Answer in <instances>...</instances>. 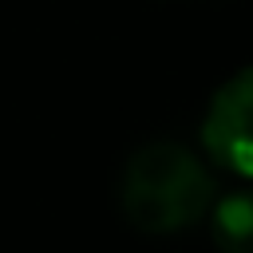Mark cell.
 Listing matches in <instances>:
<instances>
[{
    "mask_svg": "<svg viewBox=\"0 0 253 253\" xmlns=\"http://www.w3.org/2000/svg\"><path fill=\"white\" fill-rule=\"evenodd\" d=\"M119 202L134 229L178 233L206 217L213 202V178L194 150L178 142H146L123 170Z\"/></svg>",
    "mask_w": 253,
    "mask_h": 253,
    "instance_id": "6da1fadb",
    "label": "cell"
},
{
    "mask_svg": "<svg viewBox=\"0 0 253 253\" xmlns=\"http://www.w3.org/2000/svg\"><path fill=\"white\" fill-rule=\"evenodd\" d=\"M202 146L221 170L253 178V63L213 91L202 119Z\"/></svg>",
    "mask_w": 253,
    "mask_h": 253,
    "instance_id": "7a4b0ae2",
    "label": "cell"
},
{
    "mask_svg": "<svg viewBox=\"0 0 253 253\" xmlns=\"http://www.w3.org/2000/svg\"><path fill=\"white\" fill-rule=\"evenodd\" d=\"M210 237L221 253H253V190H229L210 202Z\"/></svg>",
    "mask_w": 253,
    "mask_h": 253,
    "instance_id": "3957f363",
    "label": "cell"
}]
</instances>
